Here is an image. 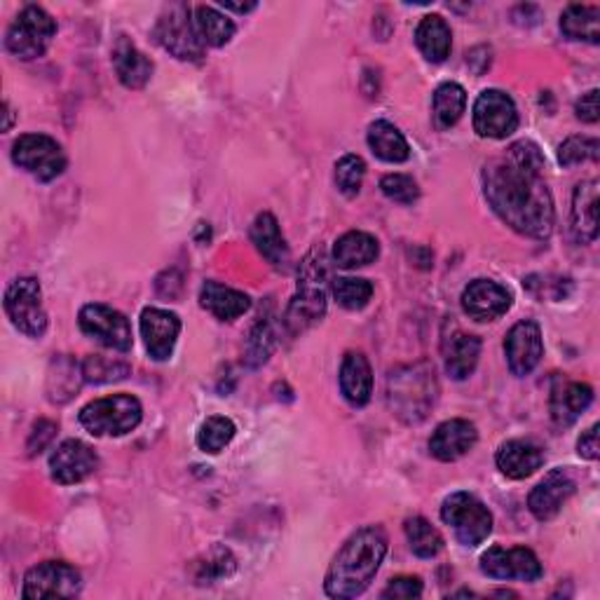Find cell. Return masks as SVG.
I'll return each mask as SVG.
<instances>
[{"mask_svg":"<svg viewBox=\"0 0 600 600\" xmlns=\"http://www.w3.org/2000/svg\"><path fill=\"white\" fill-rule=\"evenodd\" d=\"M415 42H418V50L425 54L427 61L441 64V61L449 59L453 48L451 26L439 14H429V17L420 22L418 30H415Z\"/></svg>","mask_w":600,"mask_h":600,"instance_id":"obj_30","label":"cell"},{"mask_svg":"<svg viewBox=\"0 0 600 600\" xmlns=\"http://www.w3.org/2000/svg\"><path fill=\"white\" fill-rule=\"evenodd\" d=\"M561 30L571 40L600 42V8L596 5H571L561 17Z\"/></svg>","mask_w":600,"mask_h":600,"instance_id":"obj_33","label":"cell"},{"mask_svg":"<svg viewBox=\"0 0 600 600\" xmlns=\"http://www.w3.org/2000/svg\"><path fill=\"white\" fill-rule=\"evenodd\" d=\"M465 109H467V91L463 85L443 83L441 87H437L432 111H434V122L439 130L455 127L460 118H463Z\"/></svg>","mask_w":600,"mask_h":600,"instance_id":"obj_34","label":"cell"},{"mask_svg":"<svg viewBox=\"0 0 600 600\" xmlns=\"http://www.w3.org/2000/svg\"><path fill=\"white\" fill-rule=\"evenodd\" d=\"M333 298L345 310H362L374 298V284L362 277H338L333 280Z\"/></svg>","mask_w":600,"mask_h":600,"instance_id":"obj_37","label":"cell"},{"mask_svg":"<svg viewBox=\"0 0 600 600\" xmlns=\"http://www.w3.org/2000/svg\"><path fill=\"white\" fill-rule=\"evenodd\" d=\"M573 230L581 244L598 237V181L579 183L573 195Z\"/></svg>","mask_w":600,"mask_h":600,"instance_id":"obj_28","label":"cell"},{"mask_svg":"<svg viewBox=\"0 0 600 600\" xmlns=\"http://www.w3.org/2000/svg\"><path fill=\"white\" fill-rule=\"evenodd\" d=\"M327 256L321 249H313L298 268V294L286 307L284 327L289 333L298 335L327 315Z\"/></svg>","mask_w":600,"mask_h":600,"instance_id":"obj_3","label":"cell"},{"mask_svg":"<svg viewBox=\"0 0 600 600\" xmlns=\"http://www.w3.org/2000/svg\"><path fill=\"white\" fill-rule=\"evenodd\" d=\"M83 591V577L73 565L45 561L24 577V598H75Z\"/></svg>","mask_w":600,"mask_h":600,"instance_id":"obj_12","label":"cell"},{"mask_svg":"<svg viewBox=\"0 0 600 600\" xmlns=\"http://www.w3.org/2000/svg\"><path fill=\"white\" fill-rule=\"evenodd\" d=\"M380 191L384 193V197H390L392 203L399 205H413L420 197L418 183L408 174H388L380 181Z\"/></svg>","mask_w":600,"mask_h":600,"instance_id":"obj_41","label":"cell"},{"mask_svg":"<svg viewBox=\"0 0 600 600\" xmlns=\"http://www.w3.org/2000/svg\"><path fill=\"white\" fill-rule=\"evenodd\" d=\"M130 374L127 364L120 362H111L99 355H91L85 359L83 364V378L89 382H111V380H120Z\"/></svg>","mask_w":600,"mask_h":600,"instance_id":"obj_40","label":"cell"},{"mask_svg":"<svg viewBox=\"0 0 600 600\" xmlns=\"http://www.w3.org/2000/svg\"><path fill=\"white\" fill-rule=\"evenodd\" d=\"M510 160H514L516 164L526 167V169H532V172H542L544 169V156L542 150L537 148L532 142H516L512 148H510V156H506Z\"/></svg>","mask_w":600,"mask_h":600,"instance_id":"obj_42","label":"cell"},{"mask_svg":"<svg viewBox=\"0 0 600 600\" xmlns=\"http://www.w3.org/2000/svg\"><path fill=\"white\" fill-rule=\"evenodd\" d=\"M341 392L355 408L371 402L374 371L362 352H347L345 355L341 366Z\"/></svg>","mask_w":600,"mask_h":600,"instance_id":"obj_24","label":"cell"},{"mask_svg":"<svg viewBox=\"0 0 600 600\" xmlns=\"http://www.w3.org/2000/svg\"><path fill=\"white\" fill-rule=\"evenodd\" d=\"M495 463L506 479L521 481V479H528V476H532L544 465V451L532 441L514 439L500 445Z\"/></svg>","mask_w":600,"mask_h":600,"instance_id":"obj_21","label":"cell"},{"mask_svg":"<svg viewBox=\"0 0 600 600\" xmlns=\"http://www.w3.org/2000/svg\"><path fill=\"white\" fill-rule=\"evenodd\" d=\"M254 345H258V347L252 350V357H256L258 364H260V362H266L268 355H270L272 345H274L272 333H270V325H260V327L256 329V333H254V338H252V347H254Z\"/></svg>","mask_w":600,"mask_h":600,"instance_id":"obj_45","label":"cell"},{"mask_svg":"<svg viewBox=\"0 0 600 600\" xmlns=\"http://www.w3.org/2000/svg\"><path fill=\"white\" fill-rule=\"evenodd\" d=\"M575 479L565 469H553L537 483L528 498V506L537 521H551L559 516L563 504L575 495Z\"/></svg>","mask_w":600,"mask_h":600,"instance_id":"obj_18","label":"cell"},{"mask_svg":"<svg viewBox=\"0 0 600 600\" xmlns=\"http://www.w3.org/2000/svg\"><path fill=\"white\" fill-rule=\"evenodd\" d=\"M144 418L142 402L132 394H113L87 404L81 411V423L95 437L130 434Z\"/></svg>","mask_w":600,"mask_h":600,"instance_id":"obj_5","label":"cell"},{"mask_svg":"<svg viewBox=\"0 0 600 600\" xmlns=\"http://www.w3.org/2000/svg\"><path fill=\"white\" fill-rule=\"evenodd\" d=\"M441 518L451 526L460 544L479 547L492 532V514L472 492H453L441 506Z\"/></svg>","mask_w":600,"mask_h":600,"instance_id":"obj_7","label":"cell"},{"mask_svg":"<svg viewBox=\"0 0 600 600\" xmlns=\"http://www.w3.org/2000/svg\"><path fill=\"white\" fill-rule=\"evenodd\" d=\"M12 160L34 174L38 181H54L64 174L66 152L57 144V138L48 134H24L12 146Z\"/></svg>","mask_w":600,"mask_h":600,"instance_id":"obj_8","label":"cell"},{"mask_svg":"<svg viewBox=\"0 0 600 600\" xmlns=\"http://www.w3.org/2000/svg\"><path fill=\"white\" fill-rule=\"evenodd\" d=\"M113 66L118 81L130 89L146 87L152 75V61L127 36H120L113 45Z\"/></svg>","mask_w":600,"mask_h":600,"instance_id":"obj_23","label":"cell"},{"mask_svg":"<svg viewBox=\"0 0 600 600\" xmlns=\"http://www.w3.org/2000/svg\"><path fill=\"white\" fill-rule=\"evenodd\" d=\"M575 113L581 122H587V125H596L600 118L598 89H591V91H587V95H581V99L575 103Z\"/></svg>","mask_w":600,"mask_h":600,"instance_id":"obj_44","label":"cell"},{"mask_svg":"<svg viewBox=\"0 0 600 600\" xmlns=\"http://www.w3.org/2000/svg\"><path fill=\"white\" fill-rule=\"evenodd\" d=\"M368 146H371L376 158L390 164H402L411 158V146L406 136L388 120H378L368 127Z\"/></svg>","mask_w":600,"mask_h":600,"instance_id":"obj_31","label":"cell"},{"mask_svg":"<svg viewBox=\"0 0 600 600\" xmlns=\"http://www.w3.org/2000/svg\"><path fill=\"white\" fill-rule=\"evenodd\" d=\"M57 34V22L38 5L24 8L5 34V48L22 61H34L48 52Z\"/></svg>","mask_w":600,"mask_h":600,"instance_id":"obj_6","label":"cell"},{"mask_svg":"<svg viewBox=\"0 0 600 600\" xmlns=\"http://www.w3.org/2000/svg\"><path fill=\"white\" fill-rule=\"evenodd\" d=\"M504 352H506V362H510V368L514 376H518V378L530 376L544 355V341H542L540 325L532 319L518 321V325L510 333H506Z\"/></svg>","mask_w":600,"mask_h":600,"instance_id":"obj_15","label":"cell"},{"mask_svg":"<svg viewBox=\"0 0 600 600\" xmlns=\"http://www.w3.org/2000/svg\"><path fill=\"white\" fill-rule=\"evenodd\" d=\"M78 325L85 335L99 345L115 350V352H130L134 345L132 327L127 317L113 310L111 305L103 303H89L85 305L78 315Z\"/></svg>","mask_w":600,"mask_h":600,"instance_id":"obj_11","label":"cell"},{"mask_svg":"<svg viewBox=\"0 0 600 600\" xmlns=\"http://www.w3.org/2000/svg\"><path fill=\"white\" fill-rule=\"evenodd\" d=\"M12 109H10V103H5V125H3V130L5 132H10V127H12Z\"/></svg>","mask_w":600,"mask_h":600,"instance_id":"obj_48","label":"cell"},{"mask_svg":"<svg viewBox=\"0 0 600 600\" xmlns=\"http://www.w3.org/2000/svg\"><path fill=\"white\" fill-rule=\"evenodd\" d=\"M476 441H479V432H476L474 423L460 418L445 420L429 439V453L441 460V463H455V460L465 457L474 449Z\"/></svg>","mask_w":600,"mask_h":600,"instance_id":"obj_20","label":"cell"},{"mask_svg":"<svg viewBox=\"0 0 600 600\" xmlns=\"http://www.w3.org/2000/svg\"><path fill=\"white\" fill-rule=\"evenodd\" d=\"M252 240L256 244V249L260 252L268 264L277 270H286L291 264V254L286 240L280 230V223L272 217L270 211L258 213L254 225H252Z\"/></svg>","mask_w":600,"mask_h":600,"instance_id":"obj_25","label":"cell"},{"mask_svg":"<svg viewBox=\"0 0 600 600\" xmlns=\"http://www.w3.org/2000/svg\"><path fill=\"white\" fill-rule=\"evenodd\" d=\"M99 469V455L81 439H66L50 457V474L61 486L85 481Z\"/></svg>","mask_w":600,"mask_h":600,"instance_id":"obj_16","label":"cell"},{"mask_svg":"<svg viewBox=\"0 0 600 600\" xmlns=\"http://www.w3.org/2000/svg\"><path fill=\"white\" fill-rule=\"evenodd\" d=\"M445 371L453 380H467L481 357V338L469 333H453L443 341Z\"/></svg>","mask_w":600,"mask_h":600,"instance_id":"obj_26","label":"cell"},{"mask_svg":"<svg viewBox=\"0 0 600 600\" xmlns=\"http://www.w3.org/2000/svg\"><path fill=\"white\" fill-rule=\"evenodd\" d=\"M518 127L514 99L502 89H486L474 103V130L483 138H506Z\"/></svg>","mask_w":600,"mask_h":600,"instance_id":"obj_13","label":"cell"},{"mask_svg":"<svg viewBox=\"0 0 600 600\" xmlns=\"http://www.w3.org/2000/svg\"><path fill=\"white\" fill-rule=\"evenodd\" d=\"M483 193L492 211L521 235L547 240L553 230V197L542 179V172H532L504 158L486 164Z\"/></svg>","mask_w":600,"mask_h":600,"instance_id":"obj_1","label":"cell"},{"mask_svg":"<svg viewBox=\"0 0 600 600\" xmlns=\"http://www.w3.org/2000/svg\"><path fill=\"white\" fill-rule=\"evenodd\" d=\"M181 333L179 315L162 310V307H146L142 313V338L148 355L156 362H167L174 355Z\"/></svg>","mask_w":600,"mask_h":600,"instance_id":"obj_17","label":"cell"},{"mask_svg":"<svg viewBox=\"0 0 600 600\" xmlns=\"http://www.w3.org/2000/svg\"><path fill=\"white\" fill-rule=\"evenodd\" d=\"M593 402V390L587 382L559 380L551 390V418L559 427H571Z\"/></svg>","mask_w":600,"mask_h":600,"instance_id":"obj_22","label":"cell"},{"mask_svg":"<svg viewBox=\"0 0 600 600\" xmlns=\"http://www.w3.org/2000/svg\"><path fill=\"white\" fill-rule=\"evenodd\" d=\"M384 553H388V535L380 526L357 530L338 551L329 567L325 581L327 593L341 600L362 596L378 575Z\"/></svg>","mask_w":600,"mask_h":600,"instance_id":"obj_2","label":"cell"},{"mask_svg":"<svg viewBox=\"0 0 600 600\" xmlns=\"http://www.w3.org/2000/svg\"><path fill=\"white\" fill-rule=\"evenodd\" d=\"M199 305L221 321H233L244 313H249L252 298L237 289L223 286L219 282H207L199 289Z\"/></svg>","mask_w":600,"mask_h":600,"instance_id":"obj_27","label":"cell"},{"mask_svg":"<svg viewBox=\"0 0 600 600\" xmlns=\"http://www.w3.org/2000/svg\"><path fill=\"white\" fill-rule=\"evenodd\" d=\"M237 427L230 418H223V415H213L197 432V445L199 451H205L209 455L221 453L225 445L235 439Z\"/></svg>","mask_w":600,"mask_h":600,"instance_id":"obj_36","label":"cell"},{"mask_svg":"<svg viewBox=\"0 0 600 600\" xmlns=\"http://www.w3.org/2000/svg\"><path fill=\"white\" fill-rule=\"evenodd\" d=\"M434 366L413 364L396 368L388 382V402L399 420L408 425L423 423L437 402Z\"/></svg>","mask_w":600,"mask_h":600,"instance_id":"obj_4","label":"cell"},{"mask_svg":"<svg viewBox=\"0 0 600 600\" xmlns=\"http://www.w3.org/2000/svg\"><path fill=\"white\" fill-rule=\"evenodd\" d=\"M512 307V294L492 280H476L463 291V310L476 321H495Z\"/></svg>","mask_w":600,"mask_h":600,"instance_id":"obj_19","label":"cell"},{"mask_svg":"<svg viewBox=\"0 0 600 600\" xmlns=\"http://www.w3.org/2000/svg\"><path fill=\"white\" fill-rule=\"evenodd\" d=\"M406 540L411 544V551L420 559H434L437 553L443 549V537L441 532L423 516H413L404 523Z\"/></svg>","mask_w":600,"mask_h":600,"instance_id":"obj_35","label":"cell"},{"mask_svg":"<svg viewBox=\"0 0 600 600\" xmlns=\"http://www.w3.org/2000/svg\"><path fill=\"white\" fill-rule=\"evenodd\" d=\"M366 176V162L359 156H345L335 162V186L345 197H357Z\"/></svg>","mask_w":600,"mask_h":600,"instance_id":"obj_38","label":"cell"},{"mask_svg":"<svg viewBox=\"0 0 600 600\" xmlns=\"http://www.w3.org/2000/svg\"><path fill=\"white\" fill-rule=\"evenodd\" d=\"M577 451L581 457L587 460H598V425L589 427L577 441Z\"/></svg>","mask_w":600,"mask_h":600,"instance_id":"obj_46","label":"cell"},{"mask_svg":"<svg viewBox=\"0 0 600 600\" xmlns=\"http://www.w3.org/2000/svg\"><path fill=\"white\" fill-rule=\"evenodd\" d=\"M5 313L22 333L40 338L48 331V313L42 307V291L36 277H20L5 291Z\"/></svg>","mask_w":600,"mask_h":600,"instance_id":"obj_10","label":"cell"},{"mask_svg":"<svg viewBox=\"0 0 600 600\" xmlns=\"http://www.w3.org/2000/svg\"><path fill=\"white\" fill-rule=\"evenodd\" d=\"M598 150H600V144L598 138H591V136H571L565 138V142L561 144L559 148V162L563 167H575V164H581L587 160H598Z\"/></svg>","mask_w":600,"mask_h":600,"instance_id":"obj_39","label":"cell"},{"mask_svg":"<svg viewBox=\"0 0 600 600\" xmlns=\"http://www.w3.org/2000/svg\"><path fill=\"white\" fill-rule=\"evenodd\" d=\"M423 596V581L418 577H396L382 591V598L388 600H411Z\"/></svg>","mask_w":600,"mask_h":600,"instance_id":"obj_43","label":"cell"},{"mask_svg":"<svg viewBox=\"0 0 600 600\" xmlns=\"http://www.w3.org/2000/svg\"><path fill=\"white\" fill-rule=\"evenodd\" d=\"M156 40L162 48L181 61H199L205 54V45L199 42L191 8L183 3L167 5L156 24Z\"/></svg>","mask_w":600,"mask_h":600,"instance_id":"obj_9","label":"cell"},{"mask_svg":"<svg viewBox=\"0 0 600 600\" xmlns=\"http://www.w3.org/2000/svg\"><path fill=\"white\" fill-rule=\"evenodd\" d=\"M481 571L492 579H521L537 581L544 571L540 559L526 547H490L481 556Z\"/></svg>","mask_w":600,"mask_h":600,"instance_id":"obj_14","label":"cell"},{"mask_svg":"<svg viewBox=\"0 0 600 600\" xmlns=\"http://www.w3.org/2000/svg\"><path fill=\"white\" fill-rule=\"evenodd\" d=\"M380 256V244L374 235L362 233V230H350L343 237H338L333 246V260L345 270H355L371 266Z\"/></svg>","mask_w":600,"mask_h":600,"instance_id":"obj_29","label":"cell"},{"mask_svg":"<svg viewBox=\"0 0 600 600\" xmlns=\"http://www.w3.org/2000/svg\"><path fill=\"white\" fill-rule=\"evenodd\" d=\"M195 30L199 42L205 45V48H223L235 36V22L228 20L223 12H219L217 8L209 5H197L195 14Z\"/></svg>","mask_w":600,"mask_h":600,"instance_id":"obj_32","label":"cell"},{"mask_svg":"<svg viewBox=\"0 0 600 600\" xmlns=\"http://www.w3.org/2000/svg\"><path fill=\"white\" fill-rule=\"evenodd\" d=\"M221 5H223L225 10H233V12H240V14L256 10V3H246V5H242V3H221Z\"/></svg>","mask_w":600,"mask_h":600,"instance_id":"obj_47","label":"cell"}]
</instances>
